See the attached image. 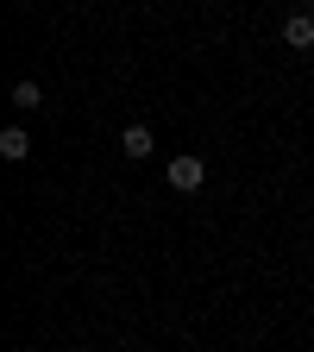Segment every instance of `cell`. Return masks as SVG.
Segmentation results:
<instances>
[{
    "instance_id": "7a4b0ae2",
    "label": "cell",
    "mask_w": 314,
    "mask_h": 352,
    "mask_svg": "<svg viewBox=\"0 0 314 352\" xmlns=\"http://www.w3.org/2000/svg\"><path fill=\"white\" fill-rule=\"evenodd\" d=\"M283 44H289V51H314V7H302V13L283 19Z\"/></svg>"
},
{
    "instance_id": "6da1fadb",
    "label": "cell",
    "mask_w": 314,
    "mask_h": 352,
    "mask_svg": "<svg viewBox=\"0 0 314 352\" xmlns=\"http://www.w3.org/2000/svg\"><path fill=\"white\" fill-rule=\"evenodd\" d=\"M164 176H170V189H176V195H195V189L208 183V164H201L195 151H183V157H170V170H164Z\"/></svg>"
},
{
    "instance_id": "3957f363",
    "label": "cell",
    "mask_w": 314,
    "mask_h": 352,
    "mask_svg": "<svg viewBox=\"0 0 314 352\" xmlns=\"http://www.w3.org/2000/svg\"><path fill=\"white\" fill-rule=\"evenodd\" d=\"M120 151H126L132 164H145V157L157 151V139H151V126H139V120H132V126L120 132Z\"/></svg>"
},
{
    "instance_id": "5b68a950",
    "label": "cell",
    "mask_w": 314,
    "mask_h": 352,
    "mask_svg": "<svg viewBox=\"0 0 314 352\" xmlns=\"http://www.w3.org/2000/svg\"><path fill=\"white\" fill-rule=\"evenodd\" d=\"M38 101H44V88H38V82H13V107H25V113H32Z\"/></svg>"
},
{
    "instance_id": "277c9868",
    "label": "cell",
    "mask_w": 314,
    "mask_h": 352,
    "mask_svg": "<svg viewBox=\"0 0 314 352\" xmlns=\"http://www.w3.org/2000/svg\"><path fill=\"white\" fill-rule=\"evenodd\" d=\"M0 157H7V164H25L32 157V132L25 126H7V132H0Z\"/></svg>"
}]
</instances>
